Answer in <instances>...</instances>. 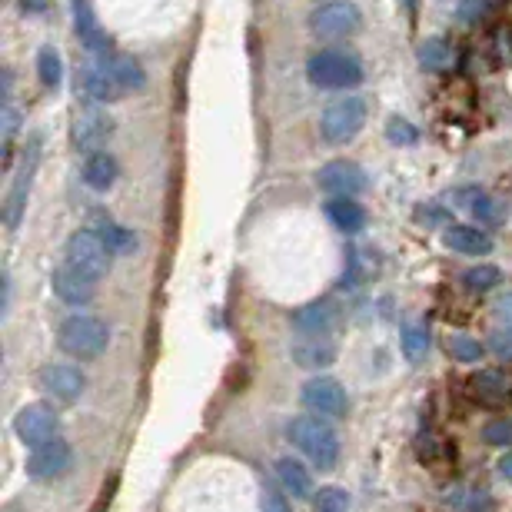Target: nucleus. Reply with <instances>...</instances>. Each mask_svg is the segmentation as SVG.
<instances>
[{"instance_id": "obj_33", "label": "nucleus", "mask_w": 512, "mask_h": 512, "mask_svg": "<svg viewBox=\"0 0 512 512\" xmlns=\"http://www.w3.org/2000/svg\"><path fill=\"white\" fill-rule=\"evenodd\" d=\"M386 140L393 143V147H416L419 130L409 124L406 117H389L386 120Z\"/></svg>"}, {"instance_id": "obj_38", "label": "nucleus", "mask_w": 512, "mask_h": 512, "mask_svg": "<svg viewBox=\"0 0 512 512\" xmlns=\"http://www.w3.org/2000/svg\"><path fill=\"white\" fill-rule=\"evenodd\" d=\"M263 512H293V509H290V503H286V496H280V493H266V499H263Z\"/></svg>"}, {"instance_id": "obj_26", "label": "nucleus", "mask_w": 512, "mask_h": 512, "mask_svg": "<svg viewBox=\"0 0 512 512\" xmlns=\"http://www.w3.org/2000/svg\"><path fill=\"white\" fill-rule=\"evenodd\" d=\"M419 64L426 70H433V74H446L449 67H453V47L446 44L443 37H426L423 44H419Z\"/></svg>"}, {"instance_id": "obj_3", "label": "nucleus", "mask_w": 512, "mask_h": 512, "mask_svg": "<svg viewBox=\"0 0 512 512\" xmlns=\"http://www.w3.org/2000/svg\"><path fill=\"white\" fill-rule=\"evenodd\" d=\"M306 74L323 90H353L363 84V64L346 50H320L310 57Z\"/></svg>"}, {"instance_id": "obj_2", "label": "nucleus", "mask_w": 512, "mask_h": 512, "mask_svg": "<svg viewBox=\"0 0 512 512\" xmlns=\"http://www.w3.org/2000/svg\"><path fill=\"white\" fill-rule=\"evenodd\" d=\"M110 343V330L104 320H97V316H87V313H77L70 316V320L60 323L57 330V346L60 353H67L70 360H97V356H104Z\"/></svg>"}, {"instance_id": "obj_5", "label": "nucleus", "mask_w": 512, "mask_h": 512, "mask_svg": "<svg viewBox=\"0 0 512 512\" xmlns=\"http://www.w3.org/2000/svg\"><path fill=\"white\" fill-rule=\"evenodd\" d=\"M64 260L74 263L77 270L90 273L94 280H104V276L110 273V260H114V250L107 247V240L100 237L97 230H77V233H70L67 250H64Z\"/></svg>"}, {"instance_id": "obj_32", "label": "nucleus", "mask_w": 512, "mask_h": 512, "mask_svg": "<svg viewBox=\"0 0 512 512\" xmlns=\"http://www.w3.org/2000/svg\"><path fill=\"white\" fill-rule=\"evenodd\" d=\"M403 353L409 363H419L429 353V330L426 326H406L403 330Z\"/></svg>"}, {"instance_id": "obj_20", "label": "nucleus", "mask_w": 512, "mask_h": 512, "mask_svg": "<svg viewBox=\"0 0 512 512\" xmlns=\"http://www.w3.org/2000/svg\"><path fill=\"white\" fill-rule=\"evenodd\" d=\"M333 323H336V303L330 300H313L293 313V326L306 336H326Z\"/></svg>"}, {"instance_id": "obj_13", "label": "nucleus", "mask_w": 512, "mask_h": 512, "mask_svg": "<svg viewBox=\"0 0 512 512\" xmlns=\"http://www.w3.org/2000/svg\"><path fill=\"white\" fill-rule=\"evenodd\" d=\"M110 137H114V117L100 107L80 110L74 117V127H70V140H74V147L84 153H97Z\"/></svg>"}, {"instance_id": "obj_7", "label": "nucleus", "mask_w": 512, "mask_h": 512, "mask_svg": "<svg viewBox=\"0 0 512 512\" xmlns=\"http://www.w3.org/2000/svg\"><path fill=\"white\" fill-rule=\"evenodd\" d=\"M310 27L316 37L343 40V37H353L356 30L363 27V14H360V7L350 4V0H326V4L313 10Z\"/></svg>"}, {"instance_id": "obj_18", "label": "nucleus", "mask_w": 512, "mask_h": 512, "mask_svg": "<svg viewBox=\"0 0 512 512\" xmlns=\"http://www.w3.org/2000/svg\"><path fill=\"white\" fill-rule=\"evenodd\" d=\"M80 84H84V94L90 100H97V104H114V100H120V84L114 80V74H110L107 60H97V64H87L84 74H80Z\"/></svg>"}, {"instance_id": "obj_1", "label": "nucleus", "mask_w": 512, "mask_h": 512, "mask_svg": "<svg viewBox=\"0 0 512 512\" xmlns=\"http://www.w3.org/2000/svg\"><path fill=\"white\" fill-rule=\"evenodd\" d=\"M286 436L316 469H333L340 463V436L323 416H296L286 426Z\"/></svg>"}, {"instance_id": "obj_22", "label": "nucleus", "mask_w": 512, "mask_h": 512, "mask_svg": "<svg viewBox=\"0 0 512 512\" xmlns=\"http://www.w3.org/2000/svg\"><path fill=\"white\" fill-rule=\"evenodd\" d=\"M276 479H280L283 493L293 499H310L313 496V476L303 463H296L293 456H283L276 463Z\"/></svg>"}, {"instance_id": "obj_30", "label": "nucleus", "mask_w": 512, "mask_h": 512, "mask_svg": "<svg viewBox=\"0 0 512 512\" xmlns=\"http://www.w3.org/2000/svg\"><path fill=\"white\" fill-rule=\"evenodd\" d=\"M97 233L107 240V247L114 250V256H127V253L137 250V233H133L130 227H120V223H104Z\"/></svg>"}, {"instance_id": "obj_4", "label": "nucleus", "mask_w": 512, "mask_h": 512, "mask_svg": "<svg viewBox=\"0 0 512 512\" xmlns=\"http://www.w3.org/2000/svg\"><path fill=\"white\" fill-rule=\"evenodd\" d=\"M366 117H370V107H366L363 97H340V100H333V104L326 107L323 117H320L323 140L333 143V147H346L350 140L360 137V130L366 127Z\"/></svg>"}, {"instance_id": "obj_34", "label": "nucleus", "mask_w": 512, "mask_h": 512, "mask_svg": "<svg viewBox=\"0 0 512 512\" xmlns=\"http://www.w3.org/2000/svg\"><path fill=\"white\" fill-rule=\"evenodd\" d=\"M0 127H4V167H10V153H14V137L20 130V114L10 104L0 110Z\"/></svg>"}, {"instance_id": "obj_17", "label": "nucleus", "mask_w": 512, "mask_h": 512, "mask_svg": "<svg viewBox=\"0 0 512 512\" xmlns=\"http://www.w3.org/2000/svg\"><path fill=\"white\" fill-rule=\"evenodd\" d=\"M74 30H77L80 44H84L90 54L107 57L110 40H107V30L100 27V20H97L94 0H74Z\"/></svg>"}, {"instance_id": "obj_6", "label": "nucleus", "mask_w": 512, "mask_h": 512, "mask_svg": "<svg viewBox=\"0 0 512 512\" xmlns=\"http://www.w3.org/2000/svg\"><path fill=\"white\" fill-rule=\"evenodd\" d=\"M37 167H40V137H30L27 147H24V157H20L17 177H14V183H10V193H7V207H4L7 230H17L20 220H24V210H27V200H30V187H34Z\"/></svg>"}, {"instance_id": "obj_23", "label": "nucleus", "mask_w": 512, "mask_h": 512, "mask_svg": "<svg viewBox=\"0 0 512 512\" xmlns=\"http://www.w3.org/2000/svg\"><path fill=\"white\" fill-rule=\"evenodd\" d=\"M293 360L306 370H323L336 360V346L326 336H303L300 343H293Z\"/></svg>"}, {"instance_id": "obj_31", "label": "nucleus", "mask_w": 512, "mask_h": 512, "mask_svg": "<svg viewBox=\"0 0 512 512\" xmlns=\"http://www.w3.org/2000/svg\"><path fill=\"white\" fill-rule=\"evenodd\" d=\"M313 512H350V493L340 486H323L313 493Z\"/></svg>"}, {"instance_id": "obj_12", "label": "nucleus", "mask_w": 512, "mask_h": 512, "mask_svg": "<svg viewBox=\"0 0 512 512\" xmlns=\"http://www.w3.org/2000/svg\"><path fill=\"white\" fill-rule=\"evenodd\" d=\"M37 383L40 389L54 399V403H77L80 396H84V389H87V376L77 370V366H70V363H50L40 370L37 376Z\"/></svg>"}, {"instance_id": "obj_27", "label": "nucleus", "mask_w": 512, "mask_h": 512, "mask_svg": "<svg viewBox=\"0 0 512 512\" xmlns=\"http://www.w3.org/2000/svg\"><path fill=\"white\" fill-rule=\"evenodd\" d=\"M37 77L47 90H57L64 84V60L54 47H40L37 50Z\"/></svg>"}, {"instance_id": "obj_9", "label": "nucleus", "mask_w": 512, "mask_h": 512, "mask_svg": "<svg viewBox=\"0 0 512 512\" xmlns=\"http://www.w3.org/2000/svg\"><path fill=\"white\" fill-rule=\"evenodd\" d=\"M300 399L313 416H323V419H343L350 413V396H346L343 383L333 380V376H313V380L303 386Z\"/></svg>"}, {"instance_id": "obj_19", "label": "nucleus", "mask_w": 512, "mask_h": 512, "mask_svg": "<svg viewBox=\"0 0 512 512\" xmlns=\"http://www.w3.org/2000/svg\"><path fill=\"white\" fill-rule=\"evenodd\" d=\"M446 247L466 256H486L493 253V237L486 230L473 227V223H456V227H446Z\"/></svg>"}, {"instance_id": "obj_16", "label": "nucleus", "mask_w": 512, "mask_h": 512, "mask_svg": "<svg viewBox=\"0 0 512 512\" xmlns=\"http://www.w3.org/2000/svg\"><path fill=\"white\" fill-rule=\"evenodd\" d=\"M469 396L483 409H506L512 403V383L499 370H479L469 376Z\"/></svg>"}, {"instance_id": "obj_10", "label": "nucleus", "mask_w": 512, "mask_h": 512, "mask_svg": "<svg viewBox=\"0 0 512 512\" xmlns=\"http://www.w3.org/2000/svg\"><path fill=\"white\" fill-rule=\"evenodd\" d=\"M70 466H74V449L64 436L50 439V443L30 449L27 459V476L37 479V483H54V479L67 476Z\"/></svg>"}, {"instance_id": "obj_37", "label": "nucleus", "mask_w": 512, "mask_h": 512, "mask_svg": "<svg viewBox=\"0 0 512 512\" xmlns=\"http://www.w3.org/2000/svg\"><path fill=\"white\" fill-rule=\"evenodd\" d=\"M489 350H493L499 360H512V326H499V330L489 336Z\"/></svg>"}, {"instance_id": "obj_21", "label": "nucleus", "mask_w": 512, "mask_h": 512, "mask_svg": "<svg viewBox=\"0 0 512 512\" xmlns=\"http://www.w3.org/2000/svg\"><path fill=\"white\" fill-rule=\"evenodd\" d=\"M326 217L346 237H353V233L366 227V210L356 203V197H330L326 200Z\"/></svg>"}, {"instance_id": "obj_29", "label": "nucleus", "mask_w": 512, "mask_h": 512, "mask_svg": "<svg viewBox=\"0 0 512 512\" xmlns=\"http://www.w3.org/2000/svg\"><path fill=\"white\" fill-rule=\"evenodd\" d=\"M446 350L459 363H479V360H483V353H486V346L479 340H473V336H466V333H453L446 340Z\"/></svg>"}, {"instance_id": "obj_36", "label": "nucleus", "mask_w": 512, "mask_h": 512, "mask_svg": "<svg viewBox=\"0 0 512 512\" xmlns=\"http://www.w3.org/2000/svg\"><path fill=\"white\" fill-rule=\"evenodd\" d=\"M489 0H459V10H456V17H459V24H466V27H473L479 24L486 14H489Z\"/></svg>"}, {"instance_id": "obj_39", "label": "nucleus", "mask_w": 512, "mask_h": 512, "mask_svg": "<svg viewBox=\"0 0 512 512\" xmlns=\"http://www.w3.org/2000/svg\"><path fill=\"white\" fill-rule=\"evenodd\" d=\"M496 320H499V326H512V296L496 303Z\"/></svg>"}, {"instance_id": "obj_8", "label": "nucleus", "mask_w": 512, "mask_h": 512, "mask_svg": "<svg viewBox=\"0 0 512 512\" xmlns=\"http://www.w3.org/2000/svg\"><path fill=\"white\" fill-rule=\"evenodd\" d=\"M14 433L24 446L37 449L60 436V416L50 403H30L14 416Z\"/></svg>"}, {"instance_id": "obj_41", "label": "nucleus", "mask_w": 512, "mask_h": 512, "mask_svg": "<svg viewBox=\"0 0 512 512\" xmlns=\"http://www.w3.org/2000/svg\"><path fill=\"white\" fill-rule=\"evenodd\" d=\"M499 473H503V479H509V483H512V453H506L503 459H499Z\"/></svg>"}, {"instance_id": "obj_24", "label": "nucleus", "mask_w": 512, "mask_h": 512, "mask_svg": "<svg viewBox=\"0 0 512 512\" xmlns=\"http://www.w3.org/2000/svg\"><path fill=\"white\" fill-rule=\"evenodd\" d=\"M117 177H120V167H117V160L110 157V153L97 150V153H90V157L84 160V183L90 190L107 193L117 183Z\"/></svg>"}, {"instance_id": "obj_35", "label": "nucleus", "mask_w": 512, "mask_h": 512, "mask_svg": "<svg viewBox=\"0 0 512 512\" xmlns=\"http://www.w3.org/2000/svg\"><path fill=\"white\" fill-rule=\"evenodd\" d=\"M483 439L489 446H499V449L512 446V419L499 416V419H493V423H486L483 426Z\"/></svg>"}, {"instance_id": "obj_11", "label": "nucleus", "mask_w": 512, "mask_h": 512, "mask_svg": "<svg viewBox=\"0 0 512 512\" xmlns=\"http://www.w3.org/2000/svg\"><path fill=\"white\" fill-rule=\"evenodd\" d=\"M316 183H320V190H326L330 197H360V193L370 187L366 170L353 160L323 163L320 173H316Z\"/></svg>"}, {"instance_id": "obj_28", "label": "nucleus", "mask_w": 512, "mask_h": 512, "mask_svg": "<svg viewBox=\"0 0 512 512\" xmlns=\"http://www.w3.org/2000/svg\"><path fill=\"white\" fill-rule=\"evenodd\" d=\"M503 283V270L499 266H489V263H479V266H469L463 273V286L469 293H489Z\"/></svg>"}, {"instance_id": "obj_40", "label": "nucleus", "mask_w": 512, "mask_h": 512, "mask_svg": "<svg viewBox=\"0 0 512 512\" xmlns=\"http://www.w3.org/2000/svg\"><path fill=\"white\" fill-rule=\"evenodd\" d=\"M20 7H24V14H44L50 0H20Z\"/></svg>"}, {"instance_id": "obj_25", "label": "nucleus", "mask_w": 512, "mask_h": 512, "mask_svg": "<svg viewBox=\"0 0 512 512\" xmlns=\"http://www.w3.org/2000/svg\"><path fill=\"white\" fill-rule=\"evenodd\" d=\"M104 60L110 67V74H114V80L120 84V90H140L147 84V74H143V67L130 54H107Z\"/></svg>"}, {"instance_id": "obj_15", "label": "nucleus", "mask_w": 512, "mask_h": 512, "mask_svg": "<svg viewBox=\"0 0 512 512\" xmlns=\"http://www.w3.org/2000/svg\"><path fill=\"white\" fill-rule=\"evenodd\" d=\"M449 200H453L456 210H466L469 217L479 220V227H499V223L506 220L503 203L496 197H489V193L479 187H459L449 193Z\"/></svg>"}, {"instance_id": "obj_14", "label": "nucleus", "mask_w": 512, "mask_h": 512, "mask_svg": "<svg viewBox=\"0 0 512 512\" xmlns=\"http://www.w3.org/2000/svg\"><path fill=\"white\" fill-rule=\"evenodd\" d=\"M50 286H54L57 300H64L67 306H87L90 300L97 296V280L84 270H77L74 263H60L54 270V280H50Z\"/></svg>"}]
</instances>
